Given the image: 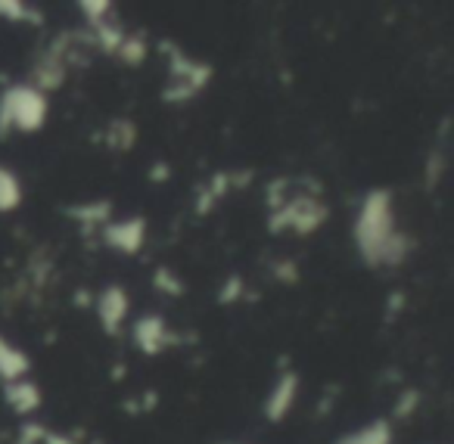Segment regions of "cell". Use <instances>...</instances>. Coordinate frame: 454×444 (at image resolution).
I'll list each match as a JSON object with an SVG mask.
<instances>
[{"mask_svg":"<svg viewBox=\"0 0 454 444\" xmlns=\"http://www.w3.org/2000/svg\"><path fill=\"white\" fill-rule=\"evenodd\" d=\"M352 239L367 268H398L411 252V239L398 230L395 199L386 187L364 193L352 224Z\"/></svg>","mask_w":454,"mask_h":444,"instance_id":"1","label":"cell"},{"mask_svg":"<svg viewBox=\"0 0 454 444\" xmlns=\"http://www.w3.org/2000/svg\"><path fill=\"white\" fill-rule=\"evenodd\" d=\"M268 193H280V181L271 183ZM271 212H268V230L271 233H296V237H311L315 230H321L330 218L327 202L321 199V190H311V193H296L284 196L280 199H268Z\"/></svg>","mask_w":454,"mask_h":444,"instance_id":"2","label":"cell"},{"mask_svg":"<svg viewBox=\"0 0 454 444\" xmlns=\"http://www.w3.org/2000/svg\"><path fill=\"white\" fill-rule=\"evenodd\" d=\"M47 113H51L47 94H41L28 82L4 88L0 90V140H7L10 134H38L47 125Z\"/></svg>","mask_w":454,"mask_h":444,"instance_id":"3","label":"cell"},{"mask_svg":"<svg viewBox=\"0 0 454 444\" xmlns=\"http://www.w3.org/2000/svg\"><path fill=\"white\" fill-rule=\"evenodd\" d=\"M165 53H171L168 59V84L162 90L165 103H187L196 94H202V88L212 78V69L200 59H190L184 51H177L175 44H162Z\"/></svg>","mask_w":454,"mask_h":444,"instance_id":"4","label":"cell"},{"mask_svg":"<svg viewBox=\"0 0 454 444\" xmlns=\"http://www.w3.org/2000/svg\"><path fill=\"white\" fill-rule=\"evenodd\" d=\"M94 311H97V320H100V330L106 332V336H121L128 317H131V295H128V289L119 286V283H109V286L97 295Z\"/></svg>","mask_w":454,"mask_h":444,"instance_id":"5","label":"cell"},{"mask_svg":"<svg viewBox=\"0 0 454 444\" xmlns=\"http://www.w3.org/2000/svg\"><path fill=\"white\" fill-rule=\"evenodd\" d=\"M103 245H109L119 255H137L146 243V218L144 214H131V218L106 221L100 227Z\"/></svg>","mask_w":454,"mask_h":444,"instance_id":"6","label":"cell"},{"mask_svg":"<svg viewBox=\"0 0 454 444\" xmlns=\"http://www.w3.org/2000/svg\"><path fill=\"white\" fill-rule=\"evenodd\" d=\"M131 339L140 354H146V357H159V354H165L171 345H177V336L168 330L165 317H159V314H144V317L134 320Z\"/></svg>","mask_w":454,"mask_h":444,"instance_id":"7","label":"cell"},{"mask_svg":"<svg viewBox=\"0 0 454 444\" xmlns=\"http://www.w3.org/2000/svg\"><path fill=\"white\" fill-rule=\"evenodd\" d=\"M66 78H69V66H66V59L57 53V47L51 44V47H44L38 57H35L28 84H32V88H38L41 94H51V90L63 88Z\"/></svg>","mask_w":454,"mask_h":444,"instance_id":"8","label":"cell"},{"mask_svg":"<svg viewBox=\"0 0 454 444\" xmlns=\"http://www.w3.org/2000/svg\"><path fill=\"white\" fill-rule=\"evenodd\" d=\"M299 373L296 370H284V373L274 379L271 392L265 398V419L268 423H280V419L290 417V410L299 401Z\"/></svg>","mask_w":454,"mask_h":444,"instance_id":"9","label":"cell"},{"mask_svg":"<svg viewBox=\"0 0 454 444\" xmlns=\"http://www.w3.org/2000/svg\"><path fill=\"white\" fill-rule=\"evenodd\" d=\"M28 373H32V357L7 336H0V382L7 386L16 379H28Z\"/></svg>","mask_w":454,"mask_h":444,"instance_id":"10","label":"cell"},{"mask_svg":"<svg viewBox=\"0 0 454 444\" xmlns=\"http://www.w3.org/2000/svg\"><path fill=\"white\" fill-rule=\"evenodd\" d=\"M4 401L10 404V410L20 413V417H28L41 407V388L35 386L32 379H16L4 386Z\"/></svg>","mask_w":454,"mask_h":444,"instance_id":"11","label":"cell"},{"mask_svg":"<svg viewBox=\"0 0 454 444\" xmlns=\"http://www.w3.org/2000/svg\"><path fill=\"white\" fill-rule=\"evenodd\" d=\"M392 423L389 419H371V423L358 425V429L340 435L333 444H392Z\"/></svg>","mask_w":454,"mask_h":444,"instance_id":"12","label":"cell"},{"mask_svg":"<svg viewBox=\"0 0 454 444\" xmlns=\"http://www.w3.org/2000/svg\"><path fill=\"white\" fill-rule=\"evenodd\" d=\"M26 199V190H22V181L13 168L0 165V214L16 212Z\"/></svg>","mask_w":454,"mask_h":444,"instance_id":"13","label":"cell"},{"mask_svg":"<svg viewBox=\"0 0 454 444\" xmlns=\"http://www.w3.org/2000/svg\"><path fill=\"white\" fill-rule=\"evenodd\" d=\"M66 214L82 221V224H88V227H103L109 221V214H113V202L97 199V202H84V206H69Z\"/></svg>","mask_w":454,"mask_h":444,"instance_id":"14","label":"cell"},{"mask_svg":"<svg viewBox=\"0 0 454 444\" xmlns=\"http://www.w3.org/2000/svg\"><path fill=\"white\" fill-rule=\"evenodd\" d=\"M137 144V125L131 119H113L106 128V146L115 152H125Z\"/></svg>","mask_w":454,"mask_h":444,"instance_id":"15","label":"cell"},{"mask_svg":"<svg viewBox=\"0 0 454 444\" xmlns=\"http://www.w3.org/2000/svg\"><path fill=\"white\" fill-rule=\"evenodd\" d=\"M0 19L13 22V26H41L44 16L38 13V7H28L22 0H0Z\"/></svg>","mask_w":454,"mask_h":444,"instance_id":"16","label":"cell"},{"mask_svg":"<svg viewBox=\"0 0 454 444\" xmlns=\"http://www.w3.org/2000/svg\"><path fill=\"white\" fill-rule=\"evenodd\" d=\"M146 57H150V41H146L140 32H134V35L128 32L119 47V53H115V59H121L125 66H144Z\"/></svg>","mask_w":454,"mask_h":444,"instance_id":"17","label":"cell"},{"mask_svg":"<svg viewBox=\"0 0 454 444\" xmlns=\"http://www.w3.org/2000/svg\"><path fill=\"white\" fill-rule=\"evenodd\" d=\"M78 10H82L88 28L100 26V22H106L109 16H113V4H109V0H82V4H78Z\"/></svg>","mask_w":454,"mask_h":444,"instance_id":"18","label":"cell"},{"mask_svg":"<svg viewBox=\"0 0 454 444\" xmlns=\"http://www.w3.org/2000/svg\"><path fill=\"white\" fill-rule=\"evenodd\" d=\"M153 283H156L159 292H165V295H181L184 292V280L171 274L168 268H159L156 277H153Z\"/></svg>","mask_w":454,"mask_h":444,"instance_id":"19","label":"cell"},{"mask_svg":"<svg viewBox=\"0 0 454 444\" xmlns=\"http://www.w3.org/2000/svg\"><path fill=\"white\" fill-rule=\"evenodd\" d=\"M44 435H47L44 425L26 423V425H22V432H20V444H41V441H44Z\"/></svg>","mask_w":454,"mask_h":444,"instance_id":"20","label":"cell"},{"mask_svg":"<svg viewBox=\"0 0 454 444\" xmlns=\"http://www.w3.org/2000/svg\"><path fill=\"white\" fill-rule=\"evenodd\" d=\"M41 444H82L78 438H72V435H63V432H51L47 429V435H44V441Z\"/></svg>","mask_w":454,"mask_h":444,"instance_id":"21","label":"cell"},{"mask_svg":"<svg viewBox=\"0 0 454 444\" xmlns=\"http://www.w3.org/2000/svg\"><path fill=\"white\" fill-rule=\"evenodd\" d=\"M237 295H240V277H234V280H227V283H224V292H221V301L237 299Z\"/></svg>","mask_w":454,"mask_h":444,"instance_id":"22","label":"cell"},{"mask_svg":"<svg viewBox=\"0 0 454 444\" xmlns=\"http://www.w3.org/2000/svg\"><path fill=\"white\" fill-rule=\"evenodd\" d=\"M227 444H243V441H227Z\"/></svg>","mask_w":454,"mask_h":444,"instance_id":"23","label":"cell"},{"mask_svg":"<svg viewBox=\"0 0 454 444\" xmlns=\"http://www.w3.org/2000/svg\"><path fill=\"white\" fill-rule=\"evenodd\" d=\"M94 444H103V441H94Z\"/></svg>","mask_w":454,"mask_h":444,"instance_id":"24","label":"cell"}]
</instances>
